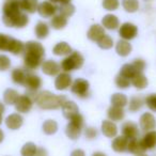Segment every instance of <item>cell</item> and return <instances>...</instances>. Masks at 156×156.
<instances>
[{
  "instance_id": "8",
  "label": "cell",
  "mask_w": 156,
  "mask_h": 156,
  "mask_svg": "<svg viewBox=\"0 0 156 156\" xmlns=\"http://www.w3.org/2000/svg\"><path fill=\"white\" fill-rule=\"evenodd\" d=\"M69 89L78 98H87L90 95V83L85 78H76Z\"/></svg>"
},
{
  "instance_id": "33",
  "label": "cell",
  "mask_w": 156,
  "mask_h": 156,
  "mask_svg": "<svg viewBox=\"0 0 156 156\" xmlns=\"http://www.w3.org/2000/svg\"><path fill=\"white\" fill-rule=\"evenodd\" d=\"M67 25V18L64 17L61 14H56L55 16H52L50 18L49 26L51 27L55 30H61V29H64Z\"/></svg>"
},
{
  "instance_id": "34",
  "label": "cell",
  "mask_w": 156,
  "mask_h": 156,
  "mask_svg": "<svg viewBox=\"0 0 156 156\" xmlns=\"http://www.w3.org/2000/svg\"><path fill=\"white\" fill-rule=\"evenodd\" d=\"M20 93L16 91L15 89H12V88H8L5 92H3V103L5 105H9V106H14L17 101Z\"/></svg>"
},
{
  "instance_id": "15",
  "label": "cell",
  "mask_w": 156,
  "mask_h": 156,
  "mask_svg": "<svg viewBox=\"0 0 156 156\" xmlns=\"http://www.w3.org/2000/svg\"><path fill=\"white\" fill-rule=\"evenodd\" d=\"M42 72H43L45 75L50 76V77H56L59 73L61 72V66L60 63H58L55 60H44L43 63L41 65Z\"/></svg>"
},
{
  "instance_id": "38",
  "label": "cell",
  "mask_w": 156,
  "mask_h": 156,
  "mask_svg": "<svg viewBox=\"0 0 156 156\" xmlns=\"http://www.w3.org/2000/svg\"><path fill=\"white\" fill-rule=\"evenodd\" d=\"M121 5L127 13H135L139 10V0H122Z\"/></svg>"
},
{
  "instance_id": "28",
  "label": "cell",
  "mask_w": 156,
  "mask_h": 156,
  "mask_svg": "<svg viewBox=\"0 0 156 156\" xmlns=\"http://www.w3.org/2000/svg\"><path fill=\"white\" fill-rule=\"evenodd\" d=\"M127 106H128L129 112H132V113L138 112V111L141 110L142 107L144 106V98L139 95L132 96V98H129V101H128Z\"/></svg>"
},
{
  "instance_id": "30",
  "label": "cell",
  "mask_w": 156,
  "mask_h": 156,
  "mask_svg": "<svg viewBox=\"0 0 156 156\" xmlns=\"http://www.w3.org/2000/svg\"><path fill=\"white\" fill-rule=\"evenodd\" d=\"M73 51L71 45L67 42H59L52 48V54L59 57H65Z\"/></svg>"
},
{
  "instance_id": "36",
  "label": "cell",
  "mask_w": 156,
  "mask_h": 156,
  "mask_svg": "<svg viewBox=\"0 0 156 156\" xmlns=\"http://www.w3.org/2000/svg\"><path fill=\"white\" fill-rule=\"evenodd\" d=\"M58 123L57 121L52 119H48L46 121L43 122L42 124V130L45 135H48V136H51V135H55L57 132H58Z\"/></svg>"
},
{
  "instance_id": "57",
  "label": "cell",
  "mask_w": 156,
  "mask_h": 156,
  "mask_svg": "<svg viewBox=\"0 0 156 156\" xmlns=\"http://www.w3.org/2000/svg\"><path fill=\"white\" fill-rule=\"evenodd\" d=\"M7 1H17V0H7Z\"/></svg>"
},
{
  "instance_id": "41",
  "label": "cell",
  "mask_w": 156,
  "mask_h": 156,
  "mask_svg": "<svg viewBox=\"0 0 156 156\" xmlns=\"http://www.w3.org/2000/svg\"><path fill=\"white\" fill-rule=\"evenodd\" d=\"M75 5H72V2L69 3H64V5H61L60 7H59V14H61V15H63L64 17L69 18L71 17V16L74 15V13H75Z\"/></svg>"
},
{
  "instance_id": "37",
  "label": "cell",
  "mask_w": 156,
  "mask_h": 156,
  "mask_svg": "<svg viewBox=\"0 0 156 156\" xmlns=\"http://www.w3.org/2000/svg\"><path fill=\"white\" fill-rule=\"evenodd\" d=\"M138 73V72L135 69V67L133 66L132 63H125V64H123L121 66V69H120V72H119V75L123 76V77L127 78V79H132L133 77H134L136 74Z\"/></svg>"
},
{
  "instance_id": "45",
  "label": "cell",
  "mask_w": 156,
  "mask_h": 156,
  "mask_svg": "<svg viewBox=\"0 0 156 156\" xmlns=\"http://www.w3.org/2000/svg\"><path fill=\"white\" fill-rule=\"evenodd\" d=\"M83 134H85L86 139L88 140H94L98 137V129L93 126H87L83 128Z\"/></svg>"
},
{
  "instance_id": "12",
  "label": "cell",
  "mask_w": 156,
  "mask_h": 156,
  "mask_svg": "<svg viewBox=\"0 0 156 156\" xmlns=\"http://www.w3.org/2000/svg\"><path fill=\"white\" fill-rule=\"evenodd\" d=\"M73 83V78L71 74L66 72H60L55 78V88L58 91H65L69 89Z\"/></svg>"
},
{
  "instance_id": "3",
  "label": "cell",
  "mask_w": 156,
  "mask_h": 156,
  "mask_svg": "<svg viewBox=\"0 0 156 156\" xmlns=\"http://www.w3.org/2000/svg\"><path fill=\"white\" fill-rule=\"evenodd\" d=\"M0 51H8L14 56H20L25 51V43L11 35L0 32Z\"/></svg>"
},
{
  "instance_id": "47",
  "label": "cell",
  "mask_w": 156,
  "mask_h": 156,
  "mask_svg": "<svg viewBox=\"0 0 156 156\" xmlns=\"http://www.w3.org/2000/svg\"><path fill=\"white\" fill-rule=\"evenodd\" d=\"M133 66L135 67V69H136L138 73H143V71L145 69V67H147V63H145V61L143 60V59L141 58H136L133 60L132 62Z\"/></svg>"
},
{
  "instance_id": "9",
  "label": "cell",
  "mask_w": 156,
  "mask_h": 156,
  "mask_svg": "<svg viewBox=\"0 0 156 156\" xmlns=\"http://www.w3.org/2000/svg\"><path fill=\"white\" fill-rule=\"evenodd\" d=\"M138 35V27L129 22L123 23L119 27V37L125 41H132Z\"/></svg>"
},
{
  "instance_id": "43",
  "label": "cell",
  "mask_w": 156,
  "mask_h": 156,
  "mask_svg": "<svg viewBox=\"0 0 156 156\" xmlns=\"http://www.w3.org/2000/svg\"><path fill=\"white\" fill-rule=\"evenodd\" d=\"M102 5L104 10L108 12L117 11L120 7V0H103Z\"/></svg>"
},
{
  "instance_id": "56",
  "label": "cell",
  "mask_w": 156,
  "mask_h": 156,
  "mask_svg": "<svg viewBox=\"0 0 156 156\" xmlns=\"http://www.w3.org/2000/svg\"><path fill=\"white\" fill-rule=\"evenodd\" d=\"M144 1H145V2H147H147H150V1H152V0H144Z\"/></svg>"
},
{
  "instance_id": "42",
  "label": "cell",
  "mask_w": 156,
  "mask_h": 156,
  "mask_svg": "<svg viewBox=\"0 0 156 156\" xmlns=\"http://www.w3.org/2000/svg\"><path fill=\"white\" fill-rule=\"evenodd\" d=\"M115 86H117V88H119V89H121V90H126L132 86L129 79H127V78L123 77V76H121V75L115 76Z\"/></svg>"
},
{
  "instance_id": "14",
  "label": "cell",
  "mask_w": 156,
  "mask_h": 156,
  "mask_svg": "<svg viewBox=\"0 0 156 156\" xmlns=\"http://www.w3.org/2000/svg\"><path fill=\"white\" fill-rule=\"evenodd\" d=\"M139 128L143 132H149L156 128V119L152 112H143L139 118Z\"/></svg>"
},
{
  "instance_id": "10",
  "label": "cell",
  "mask_w": 156,
  "mask_h": 156,
  "mask_svg": "<svg viewBox=\"0 0 156 156\" xmlns=\"http://www.w3.org/2000/svg\"><path fill=\"white\" fill-rule=\"evenodd\" d=\"M33 103H34V100L31 96H29L28 94L25 93L22 94V95L20 94L14 107H15V110L18 113H28L32 109Z\"/></svg>"
},
{
  "instance_id": "23",
  "label": "cell",
  "mask_w": 156,
  "mask_h": 156,
  "mask_svg": "<svg viewBox=\"0 0 156 156\" xmlns=\"http://www.w3.org/2000/svg\"><path fill=\"white\" fill-rule=\"evenodd\" d=\"M128 139L125 138L124 136H117L113 138L112 143H111V149L117 153H124L127 152L128 147Z\"/></svg>"
},
{
  "instance_id": "5",
  "label": "cell",
  "mask_w": 156,
  "mask_h": 156,
  "mask_svg": "<svg viewBox=\"0 0 156 156\" xmlns=\"http://www.w3.org/2000/svg\"><path fill=\"white\" fill-rule=\"evenodd\" d=\"M83 128H85V119L81 113H77L69 120V123L65 126V135L71 140H77L80 137Z\"/></svg>"
},
{
  "instance_id": "44",
  "label": "cell",
  "mask_w": 156,
  "mask_h": 156,
  "mask_svg": "<svg viewBox=\"0 0 156 156\" xmlns=\"http://www.w3.org/2000/svg\"><path fill=\"white\" fill-rule=\"evenodd\" d=\"M144 105L153 112H156V93H151L144 98Z\"/></svg>"
},
{
  "instance_id": "2",
  "label": "cell",
  "mask_w": 156,
  "mask_h": 156,
  "mask_svg": "<svg viewBox=\"0 0 156 156\" xmlns=\"http://www.w3.org/2000/svg\"><path fill=\"white\" fill-rule=\"evenodd\" d=\"M65 101H66L65 95H58L48 90L39 91L34 98V103L37 106L43 110H57L62 108Z\"/></svg>"
},
{
  "instance_id": "46",
  "label": "cell",
  "mask_w": 156,
  "mask_h": 156,
  "mask_svg": "<svg viewBox=\"0 0 156 156\" xmlns=\"http://www.w3.org/2000/svg\"><path fill=\"white\" fill-rule=\"evenodd\" d=\"M11 67V59L5 54H0V72H5Z\"/></svg>"
},
{
  "instance_id": "16",
  "label": "cell",
  "mask_w": 156,
  "mask_h": 156,
  "mask_svg": "<svg viewBox=\"0 0 156 156\" xmlns=\"http://www.w3.org/2000/svg\"><path fill=\"white\" fill-rule=\"evenodd\" d=\"M5 126L11 130H17L24 124V117L22 115V113L14 112L9 115L5 120Z\"/></svg>"
},
{
  "instance_id": "53",
  "label": "cell",
  "mask_w": 156,
  "mask_h": 156,
  "mask_svg": "<svg viewBox=\"0 0 156 156\" xmlns=\"http://www.w3.org/2000/svg\"><path fill=\"white\" fill-rule=\"evenodd\" d=\"M3 140H5V133H3V130L0 128V144L3 142Z\"/></svg>"
},
{
  "instance_id": "35",
  "label": "cell",
  "mask_w": 156,
  "mask_h": 156,
  "mask_svg": "<svg viewBox=\"0 0 156 156\" xmlns=\"http://www.w3.org/2000/svg\"><path fill=\"white\" fill-rule=\"evenodd\" d=\"M110 103L111 106H115V107H122L124 108L125 106H127L128 104V98L125 94L120 93V92H117V93H113L110 98Z\"/></svg>"
},
{
  "instance_id": "20",
  "label": "cell",
  "mask_w": 156,
  "mask_h": 156,
  "mask_svg": "<svg viewBox=\"0 0 156 156\" xmlns=\"http://www.w3.org/2000/svg\"><path fill=\"white\" fill-rule=\"evenodd\" d=\"M61 110H62L63 117L67 120L72 119L74 115L79 113V108H78L77 104H76L74 101H67V100L65 101L62 108H61Z\"/></svg>"
},
{
  "instance_id": "6",
  "label": "cell",
  "mask_w": 156,
  "mask_h": 156,
  "mask_svg": "<svg viewBox=\"0 0 156 156\" xmlns=\"http://www.w3.org/2000/svg\"><path fill=\"white\" fill-rule=\"evenodd\" d=\"M24 87L27 89L26 94H28L29 96H31L34 100L35 95L42 87V78L33 72H27L26 81H25Z\"/></svg>"
},
{
  "instance_id": "22",
  "label": "cell",
  "mask_w": 156,
  "mask_h": 156,
  "mask_svg": "<svg viewBox=\"0 0 156 156\" xmlns=\"http://www.w3.org/2000/svg\"><path fill=\"white\" fill-rule=\"evenodd\" d=\"M140 139H141V142H142L143 147H144L145 151L153 150L156 147V130L155 129L145 132Z\"/></svg>"
},
{
  "instance_id": "54",
  "label": "cell",
  "mask_w": 156,
  "mask_h": 156,
  "mask_svg": "<svg viewBox=\"0 0 156 156\" xmlns=\"http://www.w3.org/2000/svg\"><path fill=\"white\" fill-rule=\"evenodd\" d=\"M2 122H3V115L1 112H0V125L2 124Z\"/></svg>"
},
{
  "instance_id": "48",
  "label": "cell",
  "mask_w": 156,
  "mask_h": 156,
  "mask_svg": "<svg viewBox=\"0 0 156 156\" xmlns=\"http://www.w3.org/2000/svg\"><path fill=\"white\" fill-rule=\"evenodd\" d=\"M35 156H48V151L44 147H37Z\"/></svg>"
},
{
  "instance_id": "25",
  "label": "cell",
  "mask_w": 156,
  "mask_h": 156,
  "mask_svg": "<svg viewBox=\"0 0 156 156\" xmlns=\"http://www.w3.org/2000/svg\"><path fill=\"white\" fill-rule=\"evenodd\" d=\"M133 50V46L129 43V41H125V40L120 39L115 44V52L119 55L120 57H127L130 55Z\"/></svg>"
},
{
  "instance_id": "21",
  "label": "cell",
  "mask_w": 156,
  "mask_h": 156,
  "mask_svg": "<svg viewBox=\"0 0 156 156\" xmlns=\"http://www.w3.org/2000/svg\"><path fill=\"white\" fill-rule=\"evenodd\" d=\"M102 26L106 30H117L120 27V20L118 16L115 15V14H106L102 18Z\"/></svg>"
},
{
  "instance_id": "32",
  "label": "cell",
  "mask_w": 156,
  "mask_h": 156,
  "mask_svg": "<svg viewBox=\"0 0 156 156\" xmlns=\"http://www.w3.org/2000/svg\"><path fill=\"white\" fill-rule=\"evenodd\" d=\"M26 76H27V71L20 67H16L11 72V78L15 85L24 86L25 81H26Z\"/></svg>"
},
{
  "instance_id": "52",
  "label": "cell",
  "mask_w": 156,
  "mask_h": 156,
  "mask_svg": "<svg viewBox=\"0 0 156 156\" xmlns=\"http://www.w3.org/2000/svg\"><path fill=\"white\" fill-rule=\"evenodd\" d=\"M0 112L2 113V115L5 112V103L0 102Z\"/></svg>"
},
{
  "instance_id": "4",
  "label": "cell",
  "mask_w": 156,
  "mask_h": 156,
  "mask_svg": "<svg viewBox=\"0 0 156 156\" xmlns=\"http://www.w3.org/2000/svg\"><path fill=\"white\" fill-rule=\"evenodd\" d=\"M83 63H85V58L79 51H72L69 55L65 56L64 58L61 60L60 66L62 72H66V73H71L76 69H79L83 67Z\"/></svg>"
},
{
  "instance_id": "24",
  "label": "cell",
  "mask_w": 156,
  "mask_h": 156,
  "mask_svg": "<svg viewBox=\"0 0 156 156\" xmlns=\"http://www.w3.org/2000/svg\"><path fill=\"white\" fill-rule=\"evenodd\" d=\"M107 117L112 122H121L125 118V110L122 107L110 106L107 110Z\"/></svg>"
},
{
  "instance_id": "55",
  "label": "cell",
  "mask_w": 156,
  "mask_h": 156,
  "mask_svg": "<svg viewBox=\"0 0 156 156\" xmlns=\"http://www.w3.org/2000/svg\"><path fill=\"white\" fill-rule=\"evenodd\" d=\"M136 156H149L147 153H141V154H138V155H136Z\"/></svg>"
},
{
  "instance_id": "11",
  "label": "cell",
  "mask_w": 156,
  "mask_h": 156,
  "mask_svg": "<svg viewBox=\"0 0 156 156\" xmlns=\"http://www.w3.org/2000/svg\"><path fill=\"white\" fill-rule=\"evenodd\" d=\"M58 10L59 7H57V5L50 2L49 0H44L39 5L37 13L43 18H51L52 16L56 15Z\"/></svg>"
},
{
  "instance_id": "49",
  "label": "cell",
  "mask_w": 156,
  "mask_h": 156,
  "mask_svg": "<svg viewBox=\"0 0 156 156\" xmlns=\"http://www.w3.org/2000/svg\"><path fill=\"white\" fill-rule=\"evenodd\" d=\"M69 156H86V152L81 149H75L72 151Z\"/></svg>"
},
{
  "instance_id": "17",
  "label": "cell",
  "mask_w": 156,
  "mask_h": 156,
  "mask_svg": "<svg viewBox=\"0 0 156 156\" xmlns=\"http://www.w3.org/2000/svg\"><path fill=\"white\" fill-rule=\"evenodd\" d=\"M101 130H102L103 135L105 137L112 139L118 136L119 128H118V125L115 124V122H112L110 120H104L102 122V125H101Z\"/></svg>"
},
{
  "instance_id": "27",
  "label": "cell",
  "mask_w": 156,
  "mask_h": 156,
  "mask_svg": "<svg viewBox=\"0 0 156 156\" xmlns=\"http://www.w3.org/2000/svg\"><path fill=\"white\" fill-rule=\"evenodd\" d=\"M50 29H49V25L47 23L43 22V20H40L37 23L34 27V34L35 37L37 40H44L49 35Z\"/></svg>"
},
{
  "instance_id": "18",
  "label": "cell",
  "mask_w": 156,
  "mask_h": 156,
  "mask_svg": "<svg viewBox=\"0 0 156 156\" xmlns=\"http://www.w3.org/2000/svg\"><path fill=\"white\" fill-rule=\"evenodd\" d=\"M106 29L102 26V24H94L89 28L87 32V37L90 41L92 42H98L100 39H102L106 33H105Z\"/></svg>"
},
{
  "instance_id": "39",
  "label": "cell",
  "mask_w": 156,
  "mask_h": 156,
  "mask_svg": "<svg viewBox=\"0 0 156 156\" xmlns=\"http://www.w3.org/2000/svg\"><path fill=\"white\" fill-rule=\"evenodd\" d=\"M37 150V145L34 142H26L20 149V155L22 156H35Z\"/></svg>"
},
{
  "instance_id": "51",
  "label": "cell",
  "mask_w": 156,
  "mask_h": 156,
  "mask_svg": "<svg viewBox=\"0 0 156 156\" xmlns=\"http://www.w3.org/2000/svg\"><path fill=\"white\" fill-rule=\"evenodd\" d=\"M91 156H107L106 154L104 153V152H101V151H96V152H94L93 154H92Z\"/></svg>"
},
{
  "instance_id": "26",
  "label": "cell",
  "mask_w": 156,
  "mask_h": 156,
  "mask_svg": "<svg viewBox=\"0 0 156 156\" xmlns=\"http://www.w3.org/2000/svg\"><path fill=\"white\" fill-rule=\"evenodd\" d=\"M18 2L22 11L27 14H34L37 12L40 5L39 0H18Z\"/></svg>"
},
{
  "instance_id": "13",
  "label": "cell",
  "mask_w": 156,
  "mask_h": 156,
  "mask_svg": "<svg viewBox=\"0 0 156 156\" xmlns=\"http://www.w3.org/2000/svg\"><path fill=\"white\" fill-rule=\"evenodd\" d=\"M121 134L128 140H132L135 138H139V127L138 124H136L133 121H126L121 125Z\"/></svg>"
},
{
  "instance_id": "1",
  "label": "cell",
  "mask_w": 156,
  "mask_h": 156,
  "mask_svg": "<svg viewBox=\"0 0 156 156\" xmlns=\"http://www.w3.org/2000/svg\"><path fill=\"white\" fill-rule=\"evenodd\" d=\"M24 66L27 72H33L41 67L45 58V48L37 41H28L25 43Z\"/></svg>"
},
{
  "instance_id": "29",
  "label": "cell",
  "mask_w": 156,
  "mask_h": 156,
  "mask_svg": "<svg viewBox=\"0 0 156 156\" xmlns=\"http://www.w3.org/2000/svg\"><path fill=\"white\" fill-rule=\"evenodd\" d=\"M130 83L134 88L138 90H143L147 87L149 85V80H147V76L143 73H137L134 77L130 79Z\"/></svg>"
},
{
  "instance_id": "50",
  "label": "cell",
  "mask_w": 156,
  "mask_h": 156,
  "mask_svg": "<svg viewBox=\"0 0 156 156\" xmlns=\"http://www.w3.org/2000/svg\"><path fill=\"white\" fill-rule=\"evenodd\" d=\"M50 2L55 3V5H64V3H69L72 0H49Z\"/></svg>"
},
{
  "instance_id": "19",
  "label": "cell",
  "mask_w": 156,
  "mask_h": 156,
  "mask_svg": "<svg viewBox=\"0 0 156 156\" xmlns=\"http://www.w3.org/2000/svg\"><path fill=\"white\" fill-rule=\"evenodd\" d=\"M22 9L20 7V2L17 1H5L2 5V16H13L18 13H22Z\"/></svg>"
},
{
  "instance_id": "40",
  "label": "cell",
  "mask_w": 156,
  "mask_h": 156,
  "mask_svg": "<svg viewBox=\"0 0 156 156\" xmlns=\"http://www.w3.org/2000/svg\"><path fill=\"white\" fill-rule=\"evenodd\" d=\"M98 46L101 48V49H104V50H108L110 48L113 47L115 45V42H113V39L108 34H105L102 39H100L98 42Z\"/></svg>"
},
{
  "instance_id": "7",
  "label": "cell",
  "mask_w": 156,
  "mask_h": 156,
  "mask_svg": "<svg viewBox=\"0 0 156 156\" xmlns=\"http://www.w3.org/2000/svg\"><path fill=\"white\" fill-rule=\"evenodd\" d=\"M29 22H30V18H29L28 14L25 12L18 13L13 16H8V17L2 16V23L9 28H25L26 26H28Z\"/></svg>"
},
{
  "instance_id": "31",
  "label": "cell",
  "mask_w": 156,
  "mask_h": 156,
  "mask_svg": "<svg viewBox=\"0 0 156 156\" xmlns=\"http://www.w3.org/2000/svg\"><path fill=\"white\" fill-rule=\"evenodd\" d=\"M127 152H129L130 154H134V155L145 153V149H144V147H143L142 142H141V139L135 138L128 141Z\"/></svg>"
}]
</instances>
